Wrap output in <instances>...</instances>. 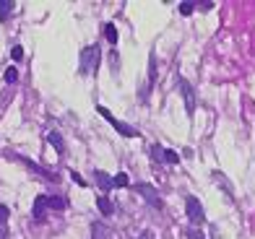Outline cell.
<instances>
[{"mask_svg": "<svg viewBox=\"0 0 255 239\" xmlns=\"http://www.w3.org/2000/svg\"><path fill=\"white\" fill-rule=\"evenodd\" d=\"M68 206V200L65 198H60V195H47V208H52V211H63Z\"/></svg>", "mask_w": 255, "mask_h": 239, "instance_id": "obj_11", "label": "cell"}, {"mask_svg": "<svg viewBox=\"0 0 255 239\" xmlns=\"http://www.w3.org/2000/svg\"><path fill=\"white\" fill-rule=\"evenodd\" d=\"M91 239H110V232H107V226H104L102 221L91 224Z\"/></svg>", "mask_w": 255, "mask_h": 239, "instance_id": "obj_9", "label": "cell"}, {"mask_svg": "<svg viewBox=\"0 0 255 239\" xmlns=\"http://www.w3.org/2000/svg\"><path fill=\"white\" fill-rule=\"evenodd\" d=\"M135 192H141L143 200L148 203V206H154V208H161V198H159V190L154 185H148V182H138V185H133Z\"/></svg>", "mask_w": 255, "mask_h": 239, "instance_id": "obj_4", "label": "cell"}, {"mask_svg": "<svg viewBox=\"0 0 255 239\" xmlns=\"http://www.w3.org/2000/svg\"><path fill=\"white\" fill-rule=\"evenodd\" d=\"M180 91H182V99H185V109H188V115L193 117V112H195V91H193V86L185 81V78H180Z\"/></svg>", "mask_w": 255, "mask_h": 239, "instance_id": "obj_5", "label": "cell"}, {"mask_svg": "<svg viewBox=\"0 0 255 239\" xmlns=\"http://www.w3.org/2000/svg\"><path fill=\"white\" fill-rule=\"evenodd\" d=\"M3 78H5V83H16L18 81V71H16V68H8Z\"/></svg>", "mask_w": 255, "mask_h": 239, "instance_id": "obj_17", "label": "cell"}, {"mask_svg": "<svg viewBox=\"0 0 255 239\" xmlns=\"http://www.w3.org/2000/svg\"><path fill=\"white\" fill-rule=\"evenodd\" d=\"M71 177H73V182H76V185H81V187H86V185H89V182H86L84 177H81L78 172H71Z\"/></svg>", "mask_w": 255, "mask_h": 239, "instance_id": "obj_22", "label": "cell"}, {"mask_svg": "<svg viewBox=\"0 0 255 239\" xmlns=\"http://www.w3.org/2000/svg\"><path fill=\"white\" fill-rule=\"evenodd\" d=\"M44 211H47V195H37V200H34V208H31V216L37 221L44 219Z\"/></svg>", "mask_w": 255, "mask_h": 239, "instance_id": "obj_7", "label": "cell"}, {"mask_svg": "<svg viewBox=\"0 0 255 239\" xmlns=\"http://www.w3.org/2000/svg\"><path fill=\"white\" fill-rule=\"evenodd\" d=\"M195 8H198V3H180V13L182 16H190Z\"/></svg>", "mask_w": 255, "mask_h": 239, "instance_id": "obj_19", "label": "cell"}, {"mask_svg": "<svg viewBox=\"0 0 255 239\" xmlns=\"http://www.w3.org/2000/svg\"><path fill=\"white\" fill-rule=\"evenodd\" d=\"M97 112H99V115H102L104 120H107V122L112 125V128H115V130H118V133L123 135V138H141V133H138V130L133 128V125H128V122H123V120H118V117H115V115H112V112L107 109V107H102V104H99V107H97Z\"/></svg>", "mask_w": 255, "mask_h": 239, "instance_id": "obj_2", "label": "cell"}, {"mask_svg": "<svg viewBox=\"0 0 255 239\" xmlns=\"http://www.w3.org/2000/svg\"><path fill=\"white\" fill-rule=\"evenodd\" d=\"M10 58H13V60L18 63L21 58H24V50H21V47H18V44H16V47H13V50H10Z\"/></svg>", "mask_w": 255, "mask_h": 239, "instance_id": "obj_21", "label": "cell"}, {"mask_svg": "<svg viewBox=\"0 0 255 239\" xmlns=\"http://www.w3.org/2000/svg\"><path fill=\"white\" fill-rule=\"evenodd\" d=\"M151 159L154 161H164V149L161 146H151Z\"/></svg>", "mask_w": 255, "mask_h": 239, "instance_id": "obj_18", "label": "cell"}, {"mask_svg": "<svg viewBox=\"0 0 255 239\" xmlns=\"http://www.w3.org/2000/svg\"><path fill=\"white\" fill-rule=\"evenodd\" d=\"M141 239H151V232H143V234H141Z\"/></svg>", "mask_w": 255, "mask_h": 239, "instance_id": "obj_24", "label": "cell"}, {"mask_svg": "<svg viewBox=\"0 0 255 239\" xmlns=\"http://www.w3.org/2000/svg\"><path fill=\"white\" fill-rule=\"evenodd\" d=\"M99 60H102V52H99L97 44L84 47V50H81V73H84V76H97Z\"/></svg>", "mask_w": 255, "mask_h": 239, "instance_id": "obj_1", "label": "cell"}, {"mask_svg": "<svg viewBox=\"0 0 255 239\" xmlns=\"http://www.w3.org/2000/svg\"><path fill=\"white\" fill-rule=\"evenodd\" d=\"M104 39L110 44H118V29H115V24H104Z\"/></svg>", "mask_w": 255, "mask_h": 239, "instance_id": "obj_13", "label": "cell"}, {"mask_svg": "<svg viewBox=\"0 0 255 239\" xmlns=\"http://www.w3.org/2000/svg\"><path fill=\"white\" fill-rule=\"evenodd\" d=\"M97 208H99V213H102V216H112V213H115V206H112V200H110L107 195L97 198Z\"/></svg>", "mask_w": 255, "mask_h": 239, "instance_id": "obj_8", "label": "cell"}, {"mask_svg": "<svg viewBox=\"0 0 255 239\" xmlns=\"http://www.w3.org/2000/svg\"><path fill=\"white\" fill-rule=\"evenodd\" d=\"M154 81H156V58L151 55V58H148V83L154 86Z\"/></svg>", "mask_w": 255, "mask_h": 239, "instance_id": "obj_14", "label": "cell"}, {"mask_svg": "<svg viewBox=\"0 0 255 239\" xmlns=\"http://www.w3.org/2000/svg\"><path fill=\"white\" fill-rule=\"evenodd\" d=\"M94 179H97V185L102 187V192L115 190V177H110L107 172H102V169H97V172H94Z\"/></svg>", "mask_w": 255, "mask_h": 239, "instance_id": "obj_6", "label": "cell"}, {"mask_svg": "<svg viewBox=\"0 0 255 239\" xmlns=\"http://www.w3.org/2000/svg\"><path fill=\"white\" fill-rule=\"evenodd\" d=\"M185 213H188V219H190L195 226H201V224L206 221L203 206H201V200L195 198V195H188V198H185Z\"/></svg>", "mask_w": 255, "mask_h": 239, "instance_id": "obj_3", "label": "cell"}, {"mask_svg": "<svg viewBox=\"0 0 255 239\" xmlns=\"http://www.w3.org/2000/svg\"><path fill=\"white\" fill-rule=\"evenodd\" d=\"M47 141L52 143V149L57 151V154H63V149H65V143H63V138H60V133H47Z\"/></svg>", "mask_w": 255, "mask_h": 239, "instance_id": "obj_12", "label": "cell"}, {"mask_svg": "<svg viewBox=\"0 0 255 239\" xmlns=\"http://www.w3.org/2000/svg\"><path fill=\"white\" fill-rule=\"evenodd\" d=\"M164 164H180V156H177L175 151L164 149Z\"/></svg>", "mask_w": 255, "mask_h": 239, "instance_id": "obj_16", "label": "cell"}, {"mask_svg": "<svg viewBox=\"0 0 255 239\" xmlns=\"http://www.w3.org/2000/svg\"><path fill=\"white\" fill-rule=\"evenodd\" d=\"M13 8H16L13 0H0V21H8L10 13H13Z\"/></svg>", "mask_w": 255, "mask_h": 239, "instance_id": "obj_10", "label": "cell"}, {"mask_svg": "<svg viewBox=\"0 0 255 239\" xmlns=\"http://www.w3.org/2000/svg\"><path fill=\"white\" fill-rule=\"evenodd\" d=\"M128 185H130V179H128L125 172H118V174H115V187H128Z\"/></svg>", "mask_w": 255, "mask_h": 239, "instance_id": "obj_15", "label": "cell"}, {"mask_svg": "<svg viewBox=\"0 0 255 239\" xmlns=\"http://www.w3.org/2000/svg\"><path fill=\"white\" fill-rule=\"evenodd\" d=\"M188 239H203V234H201L198 229H190V232H188Z\"/></svg>", "mask_w": 255, "mask_h": 239, "instance_id": "obj_23", "label": "cell"}, {"mask_svg": "<svg viewBox=\"0 0 255 239\" xmlns=\"http://www.w3.org/2000/svg\"><path fill=\"white\" fill-rule=\"evenodd\" d=\"M8 216H10L8 206H3V203H0V226H5V221H8Z\"/></svg>", "mask_w": 255, "mask_h": 239, "instance_id": "obj_20", "label": "cell"}]
</instances>
